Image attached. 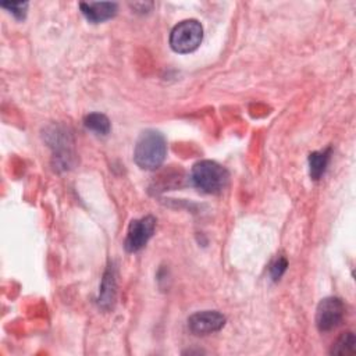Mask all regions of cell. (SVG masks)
<instances>
[{"label": "cell", "mask_w": 356, "mask_h": 356, "mask_svg": "<svg viewBox=\"0 0 356 356\" xmlns=\"http://www.w3.org/2000/svg\"><path fill=\"white\" fill-rule=\"evenodd\" d=\"M167 154V142L161 132L156 129L143 131L134 149V160L142 170L159 168Z\"/></svg>", "instance_id": "obj_1"}, {"label": "cell", "mask_w": 356, "mask_h": 356, "mask_svg": "<svg viewBox=\"0 0 356 356\" xmlns=\"http://www.w3.org/2000/svg\"><path fill=\"white\" fill-rule=\"evenodd\" d=\"M228 171L213 160H200L191 170L192 184L204 193H220L228 184Z\"/></svg>", "instance_id": "obj_2"}, {"label": "cell", "mask_w": 356, "mask_h": 356, "mask_svg": "<svg viewBox=\"0 0 356 356\" xmlns=\"http://www.w3.org/2000/svg\"><path fill=\"white\" fill-rule=\"evenodd\" d=\"M203 39V26L197 19H184L178 22L170 33V46L177 53H191L196 50Z\"/></svg>", "instance_id": "obj_3"}, {"label": "cell", "mask_w": 356, "mask_h": 356, "mask_svg": "<svg viewBox=\"0 0 356 356\" xmlns=\"http://www.w3.org/2000/svg\"><path fill=\"white\" fill-rule=\"evenodd\" d=\"M345 316V305L337 296L324 298L316 309V325L318 331L327 332L341 324Z\"/></svg>", "instance_id": "obj_4"}, {"label": "cell", "mask_w": 356, "mask_h": 356, "mask_svg": "<svg viewBox=\"0 0 356 356\" xmlns=\"http://www.w3.org/2000/svg\"><path fill=\"white\" fill-rule=\"evenodd\" d=\"M156 228V218L153 216H145L129 222L127 236L124 241L125 250L129 253L140 250L147 241L153 236Z\"/></svg>", "instance_id": "obj_5"}, {"label": "cell", "mask_w": 356, "mask_h": 356, "mask_svg": "<svg viewBox=\"0 0 356 356\" xmlns=\"http://www.w3.org/2000/svg\"><path fill=\"white\" fill-rule=\"evenodd\" d=\"M225 324V317L216 310L196 312L188 318V328L195 335H207L220 331Z\"/></svg>", "instance_id": "obj_6"}, {"label": "cell", "mask_w": 356, "mask_h": 356, "mask_svg": "<svg viewBox=\"0 0 356 356\" xmlns=\"http://www.w3.org/2000/svg\"><path fill=\"white\" fill-rule=\"evenodd\" d=\"M82 14L89 22L99 24L106 19L113 18L117 14L118 6L114 1H95V3H81Z\"/></svg>", "instance_id": "obj_7"}, {"label": "cell", "mask_w": 356, "mask_h": 356, "mask_svg": "<svg viewBox=\"0 0 356 356\" xmlns=\"http://www.w3.org/2000/svg\"><path fill=\"white\" fill-rule=\"evenodd\" d=\"M115 292H117L115 270H114L113 264H110L103 274L100 292H99V306L106 310L113 307L114 300H115Z\"/></svg>", "instance_id": "obj_8"}, {"label": "cell", "mask_w": 356, "mask_h": 356, "mask_svg": "<svg viewBox=\"0 0 356 356\" xmlns=\"http://www.w3.org/2000/svg\"><path fill=\"white\" fill-rule=\"evenodd\" d=\"M331 156V147H327L325 150L321 152H313L309 154V172L312 179L317 181L323 177L328 161Z\"/></svg>", "instance_id": "obj_9"}, {"label": "cell", "mask_w": 356, "mask_h": 356, "mask_svg": "<svg viewBox=\"0 0 356 356\" xmlns=\"http://www.w3.org/2000/svg\"><path fill=\"white\" fill-rule=\"evenodd\" d=\"M330 352H331V355H339V356L353 355L356 352V338H355L353 332H350V331L343 332L332 343V348Z\"/></svg>", "instance_id": "obj_10"}, {"label": "cell", "mask_w": 356, "mask_h": 356, "mask_svg": "<svg viewBox=\"0 0 356 356\" xmlns=\"http://www.w3.org/2000/svg\"><path fill=\"white\" fill-rule=\"evenodd\" d=\"M83 124L88 129H90L99 135H107L111 128L108 118L102 113H90V114L85 115Z\"/></svg>", "instance_id": "obj_11"}, {"label": "cell", "mask_w": 356, "mask_h": 356, "mask_svg": "<svg viewBox=\"0 0 356 356\" xmlns=\"http://www.w3.org/2000/svg\"><path fill=\"white\" fill-rule=\"evenodd\" d=\"M3 8H7L17 19H24L28 8L26 1H8V3H1Z\"/></svg>", "instance_id": "obj_12"}, {"label": "cell", "mask_w": 356, "mask_h": 356, "mask_svg": "<svg viewBox=\"0 0 356 356\" xmlns=\"http://www.w3.org/2000/svg\"><path fill=\"white\" fill-rule=\"evenodd\" d=\"M286 267H288L286 259H285V257H278V259L270 266L271 278H273L274 281H278V280L282 277V274L285 273Z\"/></svg>", "instance_id": "obj_13"}]
</instances>
